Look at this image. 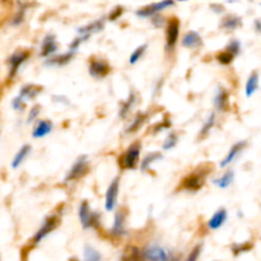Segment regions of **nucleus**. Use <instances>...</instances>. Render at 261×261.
Here are the masks:
<instances>
[{
    "label": "nucleus",
    "mask_w": 261,
    "mask_h": 261,
    "mask_svg": "<svg viewBox=\"0 0 261 261\" xmlns=\"http://www.w3.org/2000/svg\"><path fill=\"white\" fill-rule=\"evenodd\" d=\"M79 219L83 226V228H98L99 223H101V216L96 212H92L89 208V204L87 201H83L79 206Z\"/></svg>",
    "instance_id": "f257e3e1"
},
{
    "label": "nucleus",
    "mask_w": 261,
    "mask_h": 261,
    "mask_svg": "<svg viewBox=\"0 0 261 261\" xmlns=\"http://www.w3.org/2000/svg\"><path fill=\"white\" fill-rule=\"evenodd\" d=\"M140 149L142 144L139 142H135L126 149V152L120 157V166L124 170H134L138 166L140 160Z\"/></svg>",
    "instance_id": "f03ea898"
},
{
    "label": "nucleus",
    "mask_w": 261,
    "mask_h": 261,
    "mask_svg": "<svg viewBox=\"0 0 261 261\" xmlns=\"http://www.w3.org/2000/svg\"><path fill=\"white\" fill-rule=\"evenodd\" d=\"M89 166H88V160H87L86 155H82L76 160V162L74 163L73 167L70 168V171L68 172L65 177V182H70V181H76L79 178L84 177V176L88 173Z\"/></svg>",
    "instance_id": "7ed1b4c3"
},
{
    "label": "nucleus",
    "mask_w": 261,
    "mask_h": 261,
    "mask_svg": "<svg viewBox=\"0 0 261 261\" xmlns=\"http://www.w3.org/2000/svg\"><path fill=\"white\" fill-rule=\"evenodd\" d=\"M175 2L173 0H162V2L154 3V4L147 5V7L142 8L137 12V15L140 18H149V17H154L157 13L162 12V10L167 9V8L173 7Z\"/></svg>",
    "instance_id": "20e7f679"
},
{
    "label": "nucleus",
    "mask_w": 261,
    "mask_h": 261,
    "mask_svg": "<svg viewBox=\"0 0 261 261\" xmlns=\"http://www.w3.org/2000/svg\"><path fill=\"white\" fill-rule=\"evenodd\" d=\"M180 36V20L177 18H172L168 20L167 30H166V46L168 50L175 47Z\"/></svg>",
    "instance_id": "39448f33"
},
{
    "label": "nucleus",
    "mask_w": 261,
    "mask_h": 261,
    "mask_svg": "<svg viewBox=\"0 0 261 261\" xmlns=\"http://www.w3.org/2000/svg\"><path fill=\"white\" fill-rule=\"evenodd\" d=\"M58 226H59L58 216H51L48 217V218H46L45 222H43V224L41 226V228L38 229L37 233H36L35 237H33V244L35 245L40 244V242L42 241L47 234H50Z\"/></svg>",
    "instance_id": "423d86ee"
},
{
    "label": "nucleus",
    "mask_w": 261,
    "mask_h": 261,
    "mask_svg": "<svg viewBox=\"0 0 261 261\" xmlns=\"http://www.w3.org/2000/svg\"><path fill=\"white\" fill-rule=\"evenodd\" d=\"M119 190H120V178L116 177L111 181V184L109 185V189H107L106 201H105V206H106L107 212L114 211L115 206H116Z\"/></svg>",
    "instance_id": "0eeeda50"
},
{
    "label": "nucleus",
    "mask_w": 261,
    "mask_h": 261,
    "mask_svg": "<svg viewBox=\"0 0 261 261\" xmlns=\"http://www.w3.org/2000/svg\"><path fill=\"white\" fill-rule=\"evenodd\" d=\"M206 173L203 172H194L191 175H189L188 177L184 180L182 188L185 190L189 191H198L200 190L201 186L204 185V181H205Z\"/></svg>",
    "instance_id": "6e6552de"
},
{
    "label": "nucleus",
    "mask_w": 261,
    "mask_h": 261,
    "mask_svg": "<svg viewBox=\"0 0 261 261\" xmlns=\"http://www.w3.org/2000/svg\"><path fill=\"white\" fill-rule=\"evenodd\" d=\"M143 257L148 260L163 261L170 259V255L163 247L158 246V245H149L143 250Z\"/></svg>",
    "instance_id": "1a4fd4ad"
},
{
    "label": "nucleus",
    "mask_w": 261,
    "mask_h": 261,
    "mask_svg": "<svg viewBox=\"0 0 261 261\" xmlns=\"http://www.w3.org/2000/svg\"><path fill=\"white\" fill-rule=\"evenodd\" d=\"M111 68L105 60L93 59L89 64V74L94 78H105L110 73Z\"/></svg>",
    "instance_id": "9d476101"
},
{
    "label": "nucleus",
    "mask_w": 261,
    "mask_h": 261,
    "mask_svg": "<svg viewBox=\"0 0 261 261\" xmlns=\"http://www.w3.org/2000/svg\"><path fill=\"white\" fill-rule=\"evenodd\" d=\"M214 106L217 107L218 111H227L229 107L228 92L224 88H222V87L217 89V93L214 96Z\"/></svg>",
    "instance_id": "9b49d317"
},
{
    "label": "nucleus",
    "mask_w": 261,
    "mask_h": 261,
    "mask_svg": "<svg viewBox=\"0 0 261 261\" xmlns=\"http://www.w3.org/2000/svg\"><path fill=\"white\" fill-rule=\"evenodd\" d=\"M125 218H126V213H125V211L120 209L116 216H115V223L111 229V233L114 236L121 237L126 233V231H125Z\"/></svg>",
    "instance_id": "f8f14e48"
},
{
    "label": "nucleus",
    "mask_w": 261,
    "mask_h": 261,
    "mask_svg": "<svg viewBox=\"0 0 261 261\" xmlns=\"http://www.w3.org/2000/svg\"><path fill=\"white\" fill-rule=\"evenodd\" d=\"M56 51H58V42H56L55 37L53 35L46 36L42 42V47H41V56L48 58V56H53Z\"/></svg>",
    "instance_id": "ddd939ff"
},
{
    "label": "nucleus",
    "mask_w": 261,
    "mask_h": 261,
    "mask_svg": "<svg viewBox=\"0 0 261 261\" xmlns=\"http://www.w3.org/2000/svg\"><path fill=\"white\" fill-rule=\"evenodd\" d=\"M28 55L30 54L27 53V51H19V53L14 54V55L12 56V58L9 59V66H10V76L14 75L15 73L18 71V69H19V66L22 65L23 63H24L25 60H27Z\"/></svg>",
    "instance_id": "4468645a"
},
{
    "label": "nucleus",
    "mask_w": 261,
    "mask_h": 261,
    "mask_svg": "<svg viewBox=\"0 0 261 261\" xmlns=\"http://www.w3.org/2000/svg\"><path fill=\"white\" fill-rule=\"evenodd\" d=\"M227 221V211L224 208L219 209L213 217L208 221V227L212 231H216V229H219Z\"/></svg>",
    "instance_id": "2eb2a0df"
},
{
    "label": "nucleus",
    "mask_w": 261,
    "mask_h": 261,
    "mask_svg": "<svg viewBox=\"0 0 261 261\" xmlns=\"http://www.w3.org/2000/svg\"><path fill=\"white\" fill-rule=\"evenodd\" d=\"M182 45L188 48H198L203 45V40H201L200 35L195 31H190L186 33L182 38Z\"/></svg>",
    "instance_id": "dca6fc26"
},
{
    "label": "nucleus",
    "mask_w": 261,
    "mask_h": 261,
    "mask_svg": "<svg viewBox=\"0 0 261 261\" xmlns=\"http://www.w3.org/2000/svg\"><path fill=\"white\" fill-rule=\"evenodd\" d=\"M246 144H247L246 142L236 143V144H234L233 147L231 148V150H229L228 154L226 155V158H224V160L221 162V167H227V166H228L229 163L233 162V161L237 158V155H239L240 153H241L242 150L245 149Z\"/></svg>",
    "instance_id": "f3484780"
},
{
    "label": "nucleus",
    "mask_w": 261,
    "mask_h": 261,
    "mask_svg": "<svg viewBox=\"0 0 261 261\" xmlns=\"http://www.w3.org/2000/svg\"><path fill=\"white\" fill-rule=\"evenodd\" d=\"M74 56V51H69V53L63 54V55H58V56H50V58L46 60V65L50 66H64L71 61Z\"/></svg>",
    "instance_id": "a211bd4d"
},
{
    "label": "nucleus",
    "mask_w": 261,
    "mask_h": 261,
    "mask_svg": "<svg viewBox=\"0 0 261 261\" xmlns=\"http://www.w3.org/2000/svg\"><path fill=\"white\" fill-rule=\"evenodd\" d=\"M51 130H53V124H51L50 121H47V120H41V121L36 125L35 129H33L32 135L33 138L40 139V138H43L46 137V135L50 134Z\"/></svg>",
    "instance_id": "6ab92c4d"
},
{
    "label": "nucleus",
    "mask_w": 261,
    "mask_h": 261,
    "mask_svg": "<svg viewBox=\"0 0 261 261\" xmlns=\"http://www.w3.org/2000/svg\"><path fill=\"white\" fill-rule=\"evenodd\" d=\"M103 25H105L103 19L96 20V22H92L91 24L84 25V27L79 28L78 33H79V35H87V36H89V37H91L92 33L99 32V31L103 30Z\"/></svg>",
    "instance_id": "aec40b11"
},
{
    "label": "nucleus",
    "mask_w": 261,
    "mask_h": 261,
    "mask_svg": "<svg viewBox=\"0 0 261 261\" xmlns=\"http://www.w3.org/2000/svg\"><path fill=\"white\" fill-rule=\"evenodd\" d=\"M147 117H148L147 114H144V112H139V114L134 117V120L132 121V124L129 125L126 133H135V132H138L139 129H142V126L144 125V122L147 121Z\"/></svg>",
    "instance_id": "412c9836"
},
{
    "label": "nucleus",
    "mask_w": 261,
    "mask_h": 261,
    "mask_svg": "<svg viewBox=\"0 0 261 261\" xmlns=\"http://www.w3.org/2000/svg\"><path fill=\"white\" fill-rule=\"evenodd\" d=\"M233 180H234V172L229 170L227 171L223 176H221L219 178L214 180V184H216L219 189H227L232 185Z\"/></svg>",
    "instance_id": "4be33fe9"
},
{
    "label": "nucleus",
    "mask_w": 261,
    "mask_h": 261,
    "mask_svg": "<svg viewBox=\"0 0 261 261\" xmlns=\"http://www.w3.org/2000/svg\"><path fill=\"white\" fill-rule=\"evenodd\" d=\"M241 18L236 17V15H227L221 22V27L224 30H236L241 25Z\"/></svg>",
    "instance_id": "5701e85b"
},
{
    "label": "nucleus",
    "mask_w": 261,
    "mask_h": 261,
    "mask_svg": "<svg viewBox=\"0 0 261 261\" xmlns=\"http://www.w3.org/2000/svg\"><path fill=\"white\" fill-rule=\"evenodd\" d=\"M135 101H137V94H135V92H132L129 98L126 99V102H124V103L121 105V107H120V117L125 119V117L129 115L130 110H132V107L134 106Z\"/></svg>",
    "instance_id": "b1692460"
},
{
    "label": "nucleus",
    "mask_w": 261,
    "mask_h": 261,
    "mask_svg": "<svg viewBox=\"0 0 261 261\" xmlns=\"http://www.w3.org/2000/svg\"><path fill=\"white\" fill-rule=\"evenodd\" d=\"M257 87H259V75H257L256 71H254L246 83V96L251 97L256 92Z\"/></svg>",
    "instance_id": "393cba45"
},
{
    "label": "nucleus",
    "mask_w": 261,
    "mask_h": 261,
    "mask_svg": "<svg viewBox=\"0 0 261 261\" xmlns=\"http://www.w3.org/2000/svg\"><path fill=\"white\" fill-rule=\"evenodd\" d=\"M160 160H162V153H160V152L149 153L148 155H145L144 160H142L140 168H142V171H147L148 168L150 167V165H152V163H154L155 161H160Z\"/></svg>",
    "instance_id": "a878e982"
},
{
    "label": "nucleus",
    "mask_w": 261,
    "mask_h": 261,
    "mask_svg": "<svg viewBox=\"0 0 261 261\" xmlns=\"http://www.w3.org/2000/svg\"><path fill=\"white\" fill-rule=\"evenodd\" d=\"M42 88L37 86H27L23 87V89L20 91V97L25 99H32L37 96L38 93H41Z\"/></svg>",
    "instance_id": "bb28decb"
},
{
    "label": "nucleus",
    "mask_w": 261,
    "mask_h": 261,
    "mask_svg": "<svg viewBox=\"0 0 261 261\" xmlns=\"http://www.w3.org/2000/svg\"><path fill=\"white\" fill-rule=\"evenodd\" d=\"M30 152H31V145H23V147L19 149V152L17 153V155L14 157V160H13L12 167L13 168L19 167L20 163L24 161V158L27 157L28 153H30Z\"/></svg>",
    "instance_id": "cd10ccee"
},
{
    "label": "nucleus",
    "mask_w": 261,
    "mask_h": 261,
    "mask_svg": "<svg viewBox=\"0 0 261 261\" xmlns=\"http://www.w3.org/2000/svg\"><path fill=\"white\" fill-rule=\"evenodd\" d=\"M214 124H216V114H214V112H212L211 115H209V117L208 119H206V121H205V124L203 125V127H201V130H200V137H205L206 134H208L209 132H211L212 129H213V126H214Z\"/></svg>",
    "instance_id": "c85d7f7f"
},
{
    "label": "nucleus",
    "mask_w": 261,
    "mask_h": 261,
    "mask_svg": "<svg viewBox=\"0 0 261 261\" xmlns=\"http://www.w3.org/2000/svg\"><path fill=\"white\" fill-rule=\"evenodd\" d=\"M216 58H217V60L222 64V65H228V64H231L232 61H233L234 55L231 53V51L227 50L226 48V51H222V53H219Z\"/></svg>",
    "instance_id": "c756f323"
},
{
    "label": "nucleus",
    "mask_w": 261,
    "mask_h": 261,
    "mask_svg": "<svg viewBox=\"0 0 261 261\" xmlns=\"http://www.w3.org/2000/svg\"><path fill=\"white\" fill-rule=\"evenodd\" d=\"M145 50H147V45H142V46H139V47L135 48L134 53L130 55V59H129L130 64H133V65H134V64H137L138 61L142 59V56L144 55Z\"/></svg>",
    "instance_id": "7c9ffc66"
},
{
    "label": "nucleus",
    "mask_w": 261,
    "mask_h": 261,
    "mask_svg": "<svg viewBox=\"0 0 261 261\" xmlns=\"http://www.w3.org/2000/svg\"><path fill=\"white\" fill-rule=\"evenodd\" d=\"M177 142H178L177 134H176V133H171V134L166 138L165 143H163V149L165 150L172 149V148L177 144Z\"/></svg>",
    "instance_id": "2f4dec72"
},
{
    "label": "nucleus",
    "mask_w": 261,
    "mask_h": 261,
    "mask_svg": "<svg viewBox=\"0 0 261 261\" xmlns=\"http://www.w3.org/2000/svg\"><path fill=\"white\" fill-rule=\"evenodd\" d=\"M84 257H86L87 260H91V261L101 260V255H99L96 250L92 249V247L89 246H86V249H84Z\"/></svg>",
    "instance_id": "473e14b6"
},
{
    "label": "nucleus",
    "mask_w": 261,
    "mask_h": 261,
    "mask_svg": "<svg viewBox=\"0 0 261 261\" xmlns=\"http://www.w3.org/2000/svg\"><path fill=\"white\" fill-rule=\"evenodd\" d=\"M227 50H229L234 56H237L240 54V51H241V45H240L239 41L233 40L231 41V43H229L228 46H227Z\"/></svg>",
    "instance_id": "72a5a7b5"
},
{
    "label": "nucleus",
    "mask_w": 261,
    "mask_h": 261,
    "mask_svg": "<svg viewBox=\"0 0 261 261\" xmlns=\"http://www.w3.org/2000/svg\"><path fill=\"white\" fill-rule=\"evenodd\" d=\"M251 249V245L250 244H241V245H234L233 247H232V250H233V252L236 255H239L240 252H245V251H249V250Z\"/></svg>",
    "instance_id": "f704fd0d"
},
{
    "label": "nucleus",
    "mask_w": 261,
    "mask_h": 261,
    "mask_svg": "<svg viewBox=\"0 0 261 261\" xmlns=\"http://www.w3.org/2000/svg\"><path fill=\"white\" fill-rule=\"evenodd\" d=\"M201 249H203V246H201V245H198V246H196L195 249H194L193 251H191V254L189 255L188 260H189V261H191V260H196V259H198V257L200 256Z\"/></svg>",
    "instance_id": "c9c22d12"
},
{
    "label": "nucleus",
    "mask_w": 261,
    "mask_h": 261,
    "mask_svg": "<svg viewBox=\"0 0 261 261\" xmlns=\"http://www.w3.org/2000/svg\"><path fill=\"white\" fill-rule=\"evenodd\" d=\"M41 111V106H35L32 110H31L30 115H28V122H32L33 120L36 119V117L38 116V114H40Z\"/></svg>",
    "instance_id": "e433bc0d"
},
{
    "label": "nucleus",
    "mask_w": 261,
    "mask_h": 261,
    "mask_svg": "<svg viewBox=\"0 0 261 261\" xmlns=\"http://www.w3.org/2000/svg\"><path fill=\"white\" fill-rule=\"evenodd\" d=\"M171 126V122L168 121V120H165L163 122H160L158 125H155L154 126V133H158V132H162V130H166L168 129V127Z\"/></svg>",
    "instance_id": "4c0bfd02"
},
{
    "label": "nucleus",
    "mask_w": 261,
    "mask_h": 261,
    "mask_svg": "<svg viewBox=\"0 0 261 261\" xmlns=\"http://www.w3.org/2000/svg\"><path fill=\"white\" fill-rule=\"evenodd\" d=\"M122 12H124V9H122L121 7H117L114 12L110 13V20H115V19H117L119 17H121Z\"/></svg>",
    "instance_id": "58836bf2"
},
{
    "label": "nucleus",
    "mask_w": 261,
    "mask_h": 261,
    "mask_svg": "<svg viewBox=\"0 0 261 261\" xmlns=\"http://www.w3.org/2000/svg\"><path fill=\"white\" fill-rule=\"evenodd\" d=\"M22 97H17V98L14 99V102H13V106H14L15 110H20L23 107V102H22Z\"/></svg>",
    "instance_id": "ea45409f"
},
{
    "label": "nucleus",
    "mask_w": 261,
    "mask_h": 261,
    "mask_svg": "<svg viewBox=\"0 0 261 261\" xmlns=\"http://www.w3.org/2000/svg\"><path fill=\"white\" fill-rule=\"evenodd\" d=\"M180 2H186V0H180Z\"/></svg>",
    "instance_id": "a19ab883"
}]
</instances>
